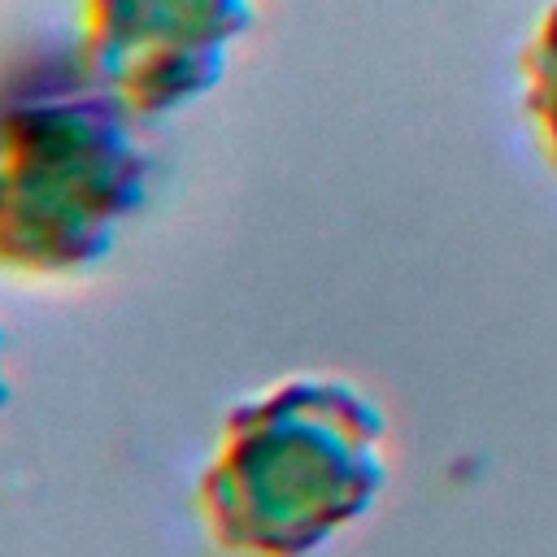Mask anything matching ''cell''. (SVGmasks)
Instances as JSON below:
<instances>
[{"label":"cell","instance_id":"obj_1","mask_svg":"<svg viewBox=\"0 0 557 557\" xmlns=\"http://www.w3.org/2000/svg\"><path fill=\"white\" fill-rule=\"evenodd\" d=\"M387 413L348 374L292 370L239 396L196 479L222 557H318L383 496Z\"/></svg>","mask_w":557,"mask_h":557},{"label":"cell","instance_id":"obj_2","mask_svg":"<svg viewBox=\"0 0 557 557\" xmlns=\"http://www.w3.org/2000/svg\"><path fill=\"white\" fill-rule=\"evenodd\" d=\"M91 78L44 87L0 113V270L70 283L100 270L144 213L152 157Z\"/></svg>","mask_w":557,"mask_h":557},{"label":"cell","instance_id":"obj_3","mask_svg":"<svg viewBox=\"0 0 557 557\" xmlns=\"http://www.w3.org/2000/svg\"><path fill=\"white\" fill-rule=\"evenodd\" d=\"M252 26L257 0H78V65L126 113L161 122L222 87Z\"/></svg>","mask_w":557,"mask_h":557},{"label":"cell","instance_id":"obj_4","mask_svg":"<svg viewBox=\"0 0 557 557\" xmlns=\"http://www.w3.org/2000/svg\"><path fill=\"white\" fill-rule=\"evenodd\" d=\"M518 74H522V109L535 131V144L557 170V0H548L544 13L535 17L522 44Z\"/></svg>","mask_w":557,"mask_h":557},{"label":"cell","instance_id":"obj_5","mask_svg":"<svg viewBox=\"0 0 557 557\" xmlns=\"http://www.w3.org/2000/svg\"><path fill=\"white\" fill-rule=\"evenodd\" d=\"M9 392H13V374H9V335L0 331V413L9 405Z\"/></svg>","mask_w":557,"mask_h":557}]
</instances>
